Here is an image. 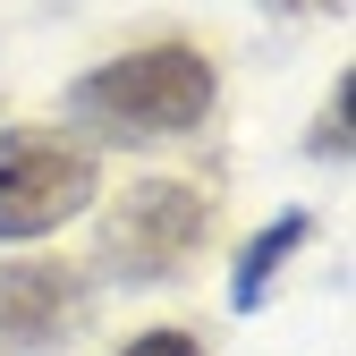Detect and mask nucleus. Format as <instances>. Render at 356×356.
I'll return each mask as SVG.
<instances>
[{
  "label": "nucleus",
  "mask_w": 356,
  "mask_h": 356,
  "mask_svg": "<svg viewBox=\"0 0 356 356\" xmlns=\"http://www.w3.org/2000/svg\"><path fill=\"white\" fill-rule=\"evenodd\" d=\"M76 111L111 136H187L212 119V60L195 42H145L127 60H102L76 85Z\"/></svg>",
  "instance_id": "nucleus-1"
},
{
  "label": "nucleus",
  "mask_w": 356,
  "mask_h": 356,
  "mask_svg": "<svg viewBox=\"0 0 356 356\" xmlns=\"http://www.w3.org/2000/svg\"><path fill=\"white\" fill-rule=\"evenodd\" d=\"M119 356H204V339L195 331H145V339H127Z\"/></svg>",
  "instance_id": "nucleus-7"
},
{
  "label": "nucleus",
  "mask_w": 356,
  "mask_h": 356,
  "mask_svg": "<svg viewBox=\"0 0 356 356\" xmlns=\"http://www.w3.org/2000/svg\"><path fill=\"white\" fill-rule=\"evenodd\" d=\"M76 323H85V272H76V263L26 254V263L0 272V348H17V356L60 348Z\"/></svg>",
  "instance_id": "nucleus-4"
},
{
  "label": "nucleus",
  "mask_w": 356,
  "mask_h": 356,
  "mask_svg": "<svg viewBox=\"0 0 356 356\" xmlns=\"http://www.w3.org/2000/svg\"><path fill=\"white\" fill-rule=\"evenodd\" d=\"M348 94H356V76H339L331 85V102H323V119H314V136H305V153H314V161H348Z\"/></svg>",
  "instance_id": "nucleus-6"
},
{
  "label": "nucleus",
  "mask_w": 356,
  "mask_h": 356,
  "mask_svg": "<svg viewBox=\"0 0 356 356\" xmlns=\"http://www.w3.org/2000/svg\"><path fill=\"white\" fill-rule=\"evenodd\" d=\"M305 229H314L305 212H280V220H272L263 238H246L238 272H229V305H238V314H254V305H263V289H272V272H280V263H289V254L305 246Z\"/></svg>",
  "instance_id": "nucleus-5"
},
{
  "label": "nucleus",
  "mask_w": 356,
  "mask_h": 356,
  "mask_svg": "<svg viewBox=\"0 0 356 356\" xmlns=\"http://www.w3.org/2000/svg\"><path fill=\"white\" fill-rule=\"evenodd\" d=\"M272 9H348V0H272Z\"/></svg>",
  "instance_id": "nucleus-8"
},
{
  "label": "nucleus",
  "mask_w": 356,
  "mask_h": 356,
  "mask_svg": "<svg viewBox=\"0 0 356 356\" xmlns=\"http://www.w3.org/2000/svg\"><path fill=\"white\" fill-rule=\"evenodd\" d=\"M204 195L195 187H178V178H145V187H127V204L111 212V229H102V254H111V272L119 280H170L178 263H187L204 246Z\"/></svg>",
  "instance_id": "nucleus-3"
},
{
  "label": "nucleus",
  "mask_w": 356,
  "mask_h": 356,
  "mask_svg": "<svg viewBox=\"0 0 356 356\" xmlns=\"http://www.w3.org/2000/svg\"><path fill=\"white\" fill-rule=\"evenodd\" d=\"M94 204V153L60 127H9L0 136V238H51Z\"/></svg>",
  "instance_id": "nucleus-2"
}]
</instances>
